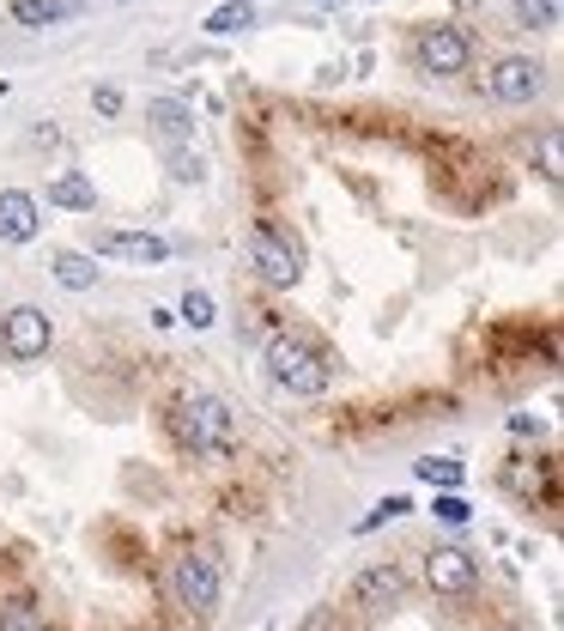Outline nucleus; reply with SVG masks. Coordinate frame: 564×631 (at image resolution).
<instances>
[{"mask_svg": "<svg viewBox=\"0 0 564 631\" xmlns=\"http://www.w3.org/2000/svg\"><path fill=\"white\" fill-rule=\"evenodd\" d=\"M413 473H419L425 486H437V492H456L461 480H468L461 456H425V461H413Z\"/></svg>", "mask_w": 564, "mask_h": 631, "instance_id": "nucleus-16", "label": "nucleus"}, {"mask_svg": "<svg viewBox=\"0 0 564 631\" xmlns=\"http://www.w3.org/2000/svg\"><path fill=\"white\" fill-rule=\"evenodd\" d=\"M243 25H255V7L250 0H225L219 13L207 19V37H231V31H243Z\"/></svg>", "mask_w": 564, "mask_h": 631, "instance_id": "nucleus-19", "label": "nucleus"}, {"mask_svg": "<svg viewBox=\"0 0 564 631\" xmlns=\"http://www.w3.org/2000/svg\"><path fill=\"white\" fill-rule=\"evenodd\" d=\"M262 631H274V626H262Z\"/></svg>", "mask_w": 564, "mask_h": 631, "instance_id": "nucleus-25", "label": "nucleus"}, {"mask_svg": "<svg viewBox=\"0 0 564 631\" xmlns=\"http://www.w3.org/2000/svg\"><path fill=\"white\" fill-rule=\"evenodd\" d=\"M267 382H274L279 394L315 401V394H329L334 365L310 334H274V341H267Z\"/></svg>", "mask_w": 564, "mask_h": 631, "instance_id": "nucleus-3", "label": "nucleus"}, {"mask_svg": "<svg viewBox=\"0 0 564 631\" xmlns=\"http://www.w3.org/2000/svg\"><path fill=\"white\" fill-rule=\"evenodd\" d=\"M250 267L262 274V286L291 291V286L303 279V250L291 243L286 231H279L274 219H255V225H250Z\"/></svg>", "mask_w": 564, "mask_h": 631, "instance_id": "nucleus-4", "label": "nucleus"}, {"mask_svg": "<svg viewBox=\"0 0 564 631\" xmlns=\"http://www.w3.org/2000/svg\"><path fill=\"white\" fill-rule=\"evenodd\" d=\"M346 601H353V613H358V619H382L389 607L407 601V571L394 565V559H377V565H365V571L353 577Z\"/></svg>", "mask_w": 564, "mask_h": 631, "instance_id": "nucleus-6", "label": "nucleus"}, {"mask_svg": "<svg viewBox=\"0 0 564 631\" xmlns=\"http://www.w3.org/2000/svg\"><path fill=\"white\" fill-rule=\"evenodd\" d=\"M171 176H176V183H207V158L188 152V146H176V152H171Z\"/></svg>", "mask_w": 564, "mask_h": 631, "instance_id": "nucleus-23", "label": "nucleus"}, {"mask_svg": "<svg viewBox=\"0 0 564 631\" xmlns=\"http://www.w3.org/2000/svg\"><path fill=\"white\" fill-rule=\"evenodd\" d=\"M92 255H104V262H128V267H164V262H171V237H158V231H97Z\"/></svg>", "mask_w": 564, "mask_h": 631, "instance_id": "nucleus-8", "label": "nucleus"}, {"mask_svg": "<svg viewBox=\"0 0 564 631\" xmlns=\"http://www.w3.org/2000/svg\"><path fill=\"white\" fill-rule=\"evenodd\" d=\"M407 510H413V498H407V492H389L382 504H370V510L358 516V523H353V535H370V528H382V523H401Z\"/></svg>", "mask_w": 564, "mask_h": 631, "instance_id": "nucleus-18", "label": "nucleus"}, {"mask_svg": "<svg viewBox=\"0 0 564 631\" xmlns=\"http://www.w3.org/2000/svg\"><path fill=\"white\" fill-rule=\"evenodd\" d=\"M146 116H152V128L164 134L171 146L195 140V110H188V104H176V97H152V104H146Z\"/></svg>", "mask_w": 564, "mask_h": 631, "instance_id": "nucleus-14", "label": "nucleus"}, {"mask_svg": "<svg viewBox=\"0 0 564 631\" xmlns=\"http://www.w3.org/2000/svg\"><path fill=\"white\" fill-rule=\"evenodd\" d=\"M49 346H55V322H49L43 303H13V310H0V353L13 358V365H37Z\"/></svg>", "mask_w": 564, "mask_h": 631, "instance_id": "nucleus-5", "label": "nucleus"}, {"mask_svg": "<svg viewBox=\"0 0 564 631\" xmlns=\"http://www.w3.org/2000/svg\"><path fill=\"white\" fill-rule=\"evenodd\" d=\"M510 13L522 31H552L559 25V0H510Z\"/></svg>", "mask_w": 564, "mask_h": 631, "instance_id": "nucleus-20", "label": "nucleus"}, {"mask_svg": "<svg viewBox=\"0 0 564 631\" xmlns=\"http://www.w3.org/2000/svg\"><path fill=\"white\" fill-rule=\"evenodd\" d=\"M425 583H431V595H473L480 589V559H473L468 547H431L425 552Z\"/></svg>", "mask_w": 564, "mask_h": 631, "instance_id": "nucleus-9", "label": "nucleus"}, {"mask_svg": "<svg viewBox=\"0 0 564 631\" xmlns=\"http://www.w3.org/2000/svg\"><path fill=\"white\" fill-rule=\"evenodd\" d=\"M176 322H183V329H195V334H207L212 322H219V310H212V291H183V303H176Z\"/></svg>", "mask_w": 564, "mask_h": 631, "instance_id": "nucleus-17", "label": "nucleus"}, {"mask_svg": "<svg viewBox=\"0 0 564 631\" xmlns=\"http://www.w3.org/2000/svg\"><path fill=\"white\" fill-rule=\"evenodd\" d=\"M413 61H419V73H431V79L468 73L473 37L461 25H431V31H419V43H413Z\"/></svg>", "mask_w": 564, "mask_h": 631, "instance_id": "nucleus-7", "label": "nucleus"}, {"mask_svg": "<svg viewBox=\"0 0 564 631\" xmlns=\"http://www.w3.org/2000/svg\"><path fill=\"white\" fill-rule=\"evenodd\" d=\"M43 200L31 188H0V243H37Z\"/></svg>", "mask_w": 564, "mask_h": 631, "instance_id": "nucleus-11", "label": "nucleus"}, {"mask_svg": "<svg viewBox=\"0 0 564 631\" xmlns=\"http://www.w3.org/2000/svg\"><path fill=\"white\" fill-rule=\"evenodd\" d=\"M85 13V0H13V25L25 31H49V25H67V19Z\"/></svg>", "mask_w": 564, "mask_h": 631, "instance_id": "nucleus-12", "label": "nucleus"}, {"mask_svg": "<svg viewBox=\"0 0 564 631\" xmlns=\"http://www.w3.org/2000/svg\"><path fill=\"white\" fill-rule=\"evenodd\" d=\"M486 92L498 97V104H534V97L546 92V67H540L534 55H504L486 73Z\"/></svg>", "mask_w": 564, "mask_h": 631, "instance_id": "nucleus-10", "label": "nucleus"}, {"mask_svg": "<svg viewBox=\"0 0 564 631\" xmlns=\"http://www.w3.org/2000/svg\"><path fill=\"white\" fill-rule=\"evenodd\" d=\"M49 274H55V286H67V291H92L104 267H97V255H85V250H55Z\"/></svg>", "mask_w": 564, "mask_h": 631, "instance_id": "nucleus-13", "label": "nucleus"}, {"mask_svg": "<svg viewBox=\"0 0 564 631\" xmlns=\"http://www.w3.org/2000/svg\"><path fill=\"white\" fill-rule=\"evenodd\" d=\"M431 516H437V523H449V528H468V523H473V504L461 498V492H437V498H431Z\"/></svg>", "mask_w": 564, "mask_h": 631, "instance_id": "nucleus-22", "label": "nucleus"}, {"mask_svg": "<svg viewBox=\"0 0 564 631\" xmlns=\"http://www.w3.org/2000/svg\"><path fill=\"white\" fill-rule=\"evenodd\" d=\"M164 595L183 619H212L225 595V565L212 547H176V559L164 565Z\"/></svg>", "mask_w": 564, "mask_h": 631, "instance_id": "nucleus-2", "label": "nucleus"}, {"mask_svg": "<svg viewBox=\"0 0 564 631\" xmlns=\"http://www.w3.org/2000/svg\"><path fill=\"white\" fill-rule=\"evenodd\" d=\"M92 104H97V116H122V92H116V85H97Z\"/></svg>", "mask_w": 564, "mask_h": 631, "instance_id": "nucleus-24", "label": "nucleus"}, {"mask_svg": "<svg viewBox=\"0 0 564 631\" xmlns=\"http://www.w3.org/2000/svg\"><path fill=\"white\" fill-rule=\"evenodd\" d=\"M0 631H49V619L31 601H0Z\"/></svg>", "mask_w": 564, "mask_h": 631, "instance_id": "nucleus-21", "label": "nucleus"}, {"mask_svg": "<svg viewBox=\"0 0 564 631\" xmlns=\"http://www.w3.org/2000/svg\"><path fill=\"white\" fill-rule=\"evenodd\" d=\"M49 207H67V213H97V188L85 183L79 171H61L49 183Z\"/></svg>", "mask_w": 564, "mask_h": 631, "instance_id": "nucleus-15", "label": "nucleus"}, {"mask_svg": "<svg viewBox=\"0 0 564 631\" xmlns=\"http://www.w3.org/2000/svg\"><path fill=\"white\" fill-rule=\"evenodd\" d=\"M171 437L188 449V456H231L237 449V413L225 394H176L171 401Z\"/></svg>", "mask_w": 564, "mask_h": 631, "instance_id": "nucleus-1", "label": "nucleus"}]
</instances>
